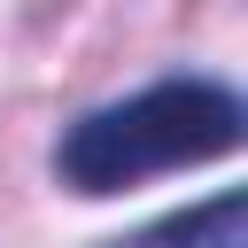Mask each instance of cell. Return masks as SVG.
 <instances>
[{
    "label": "cell",
    "instance_id": "cell-1",
    "mask_svg": "<svg viewBox=\"0 0 248 248\" xmlns=\"http://www.w3.org/2000/svg\"><path fill=\"white\" fill-rule=\"evenodd\" d=\"M240 93L217 78H163L140 85L132 101H108L93 116H78L54 147V170L70 194H124L155 170H186L209 155L240 147Z\"/></svg>",
    "mask_w": 248,
    "mask_h": 248
},
{
    "label": "cell",
    "instance_id": "cell-2",
    "mask_svg": "<svg viewBox=\"0 0 248 248\" xmlns=\"http://www.w3.org/2000/svg\"><path fill=\"white\" fill-rule=\"evenodd\" d=\"M240 225H248V202L240 194H217V202H202L186 217H163V225H147L132 240H108V248H248Z\"/></svg>",
    "mask_w": 248,
    "mask_h": 248
}]
</instances>
